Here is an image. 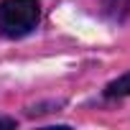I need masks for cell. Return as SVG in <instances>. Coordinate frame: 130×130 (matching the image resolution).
Listing matches in <instances>:
<instances>
[{
  "instance_id": "3957f363",
  "label": "cell",
  "mask_w": 130,
  "mask_h": 130,
  "mask_svg": "<svg viewBox=\"0 0 130 130\" xmlns=\"http://www.w3.org/2000/svg\"><path fill=\"white\" fill-rule=\"evenodd\" d=\"M105 10L112 18H125V13L130 10V0H105Z\"/></svg>"
},
{
  "instance_id": "6da1fadb",
  "label": "cell",
  "mask_w": 130,
  "mask_h": 130,
  "mask_svg": "<svg viewBox=\"0 0 130 130\" xmlns=\"http://www.w3.org/2000/svg\"><path fill=\"white\" fill-rule=\"evenodd\" d=\"M38 0H3L0 3V31L8 38H21L38 26Z\"/></svg>"
},
{
  "instance_id": "7a4b0ae2",
  "label": "cell",
  "mask_w": 130,
  "mask_h": 130,
  "mask_svg": "<svg viewBox=\"0 0 130 130\" xmlns=\"http://www.w3.org/2000/svg\"><path fill=\"white\" fill-rule=\"evenodd\" d=\"M105 94L107 97H125V94H130V72L122 74V77H117L115 82H110L107 89H105Z\"/></svg>"
},
{
  "instance_id": "277c9868",
  "label": "cell",
  "mask_w": 130,
  "mask_h": 130,
  "mask_svg": "<svg viewBox=\"0 0 130 130\" xmlns=\"http://www.w3.org/2000/svg\"><path fill=\"white\" fill-rule=\"evenodd\" d=\"M0 125H5V127H13L15 122H13V120H3V117H0Z\"/></svg>"
}]
</instances>
